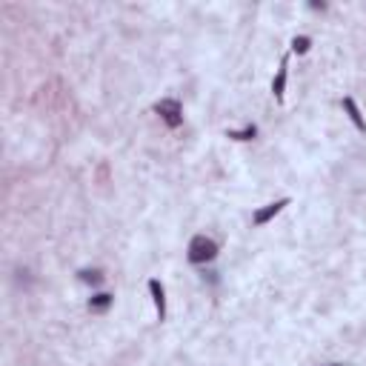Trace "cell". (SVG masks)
I'll list each match as a JSON object with an SVG mask.
<instances>
[{"mask_svg":"<svg viewBox=\"0 0 366 366\" xmlns=\"http://www.w3.org/2000/svg\"><path fill=\"white\" fill-rule=\"evenodd\" d=\"M286 206V201H275V203H269V206H266V209H260V212H255V224L258 226H263L266 221H272V217L281 212Z\"/></svg>","mask_w":366,"mask_h":366,"instance_id":"3","label":"cell"},{"mask_svg":"<svg viewBox=\"0 0 366 366\" xmlns=\"http://www.w3.org/2000/svg\"><path fill=\"white\" fill-rule=\"evenodd\" d=\"M149 292L155 295V306H158V315H160V321H163V315H166V298H163V286L158 281H149Z\"/></svg>","mask_w":366,"mask_h":366,"instance_id":"4","label":"cell"},{"mask_svg":"<svg viewBox=\"0 0 366 366\" xmlns=\"http://www.w3.org/2000/svg\"><path fill=\"white\" fill-rule=\"evenodd\" d=\"M109 301H112L109 295H97V298L92 301V309H106V306H109Z\"/></svg>","mask_w":366,"mask_h":366,"instance_id":"7","label":"cell"},{"mask_svg":"<svg viewBox=\"0 0 366 366\" xmlns=\"http://www.w3.org/2000/svg\"><path fill=\"white\" fill-rule=\"evenodd\" d=\"M81 278H83L86 283H97V281H101V275H97V272H81Z\"/></svg>","mask_w":366,"mask_h":366,"instance_id":"9","label":"cell"},{"mask_svg":"<svg viewBox=\"0 0 366 366\" xmlns=\"http://www.w3.org/2000/svg\"><path fill=\"white\" fill-rule=\"evenodd\" d=\"M283 86H286V63L281 66V72H278V81H275V94H278V97H283Z\"/></svg>","mask_w":366,"mask_h":366,"instance_id":"6","label":"cell"},{"mask_svg":"<svg viewBox=\"0 0 366 366\" xmlns=\"http://www.w3.org/2000/svg\"><path fill=\"white\" fill-rule=\"evenodd\" d=\"M155 112L166 120V126H172V129H178V126L183 124V109H181L178 101H160V103L155 106Z\"/></svg>","mask_w":366,"mask_h":366,"instance_id":"2","label":"cell"},{"mask_svg":"<svg viewBox=\"0 0 366 366\" xmlns=\"http://www.w3.org/2000/svg\"><path fill=\"white\" fill-rule=\"evenodd\" d=\"M344 106H347V112L352 115L355 126H358V129H363V120H360V115H358V106H355V101H352V97H347V101H344Z\"/></svg>","mask_w":366,"mask_h":366,"instance_id":"5","label":"cell"},{"mask_svg":"<svg viewBox=\"0 0 366 366\" xmlns=\"http://www.w3.org/2000/svg\"><path fill=\"white\" fill-rule=\"evenodd\" d=\"M217 258V243L206 235H198V238H192L189 243V260L192 263H209Z\"/></svg>","mask_w":366,"mask_h":366,"instance_id":"1","label":"cell"},{"mask_svg":"<svg viewBox=\"0 0 366 366\" xmlns=\"http://www.w3.org/2000/svg\"><path fill=\"white\" fill-rule=\"evenodd\" d=\"M292 46H295V52H306V49H309V40H306V38H298Z\"/></svg>","mask_w":366,"mask_h":366,"instance_id":"8","label":"cell"}]
</instances>
